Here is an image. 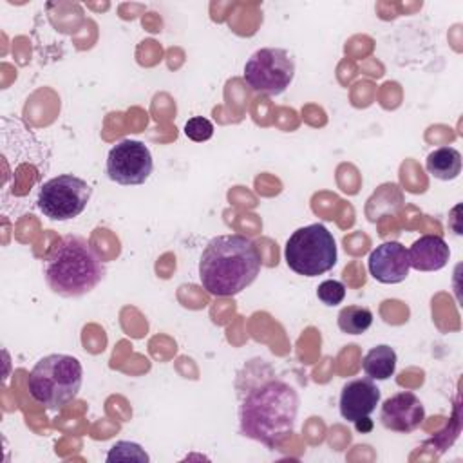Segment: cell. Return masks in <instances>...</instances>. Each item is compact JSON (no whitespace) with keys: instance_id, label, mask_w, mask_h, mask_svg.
I'll return each mask as SVG.
<instances>
[{"instance_id":"1","label":"cell","mask_w":463,"mask_h":463,"mask_svg":"<svg viewBox=\"0 0 463 463\" xmlns=\"http://www.w3.org/2000/svg\"><path fill=\"white\" fill-rule=\"evenodd\" d=\"M300 398L293 385L266 378L250 387L241 400L239 427L242 436L268 449H277L295 429Z\"/></svg>"},{"instance_id":"2","label":"cell","mask_w":463,"mask_h":463,"mask_svg":"<svg viewBox=\"0 0 463 463\" xmlns=\"http://www.w3.org/2000/svg\"><path fill=\"white\" fill-rule=\"evenodd\" d=\"M257 244L241 233L210 239L199 259L201 286L213 297H233L260 273Z\"/></svg>"},{"instance_id":"3","label":"cell","mask_w":463,"mask_h":463,"mask_svg":"<svg viewBox=\"0 0 463 463\" xmlns=\"http://www.w3.org/2000/svg\"><path fill=\"white\" fill-rule=\"evenodd\" d=\"M105 262L90 242L65 235L52 244L43 260V277L52 293L67 298L90 293L105 277Z\"/></svg>"},{"instance_id":"4","label":"cell","mask_w":463,"mask_h":463,"mask_svg":"<svg viewBox=\"0 0 463 463\" xmlns=\"http://www.w3.org/2000/svg\"><path fill=\"white\" fill-rule=\"evenodd\" d=\"M83 382V367L76 356L52 353L40 358L29 373L31 398L49 411H60L72 402Z\"/></svg>"},{"instance_id":"5","label":"cell","mask_w":463,"mask_h":463,"mask_svg":"<svg viewBox=\"0 0 463 463\" xmlns=\"http://www.w3.org/2000/svg\"><path fill=\"white\" fill-rule=\"evenodd\" d=\"M284 259L291 271L304 277H318L336 264V242L320 222L295 230L284 248Z\"/></svg>"},{"instance_id":"6","label":"cell","mask_w":463,"mask_h":463,"mask_svg":"<svg viewBox=\"0 0 463 463\" xmlns=\"http://www.w3.org/2000/svg\"><path fill=\"white\" fill-rule=\"evenodd\" d=\"M90 184L72 174H61L42 183L36 194V206L52 221H71L78 217L90 201Z\"/></svg>"},{"instance_id":"7","label":"cell","mask_w":463,"mask_h":463,"mask_svg":"<svg viewBox=\"0 0 463 463\" xmlns=\"http://www.w3.org/2000/svg\"><path fill=\"white\" fill-rule=\"evenodd\" d=\"M295 76L293 56L280 47H262L255 51L244 65V81L255 92L279 96Z\"/></svg>"},{"instance_id":"8","label":"cell","mask_w":463,"mask_h":463,"mask_svg":"<svg viewBox=\"0 0 463 463\" xmlns=\"http://www.w3.org/2000/svg\"><path fill=\"white\" fill-rule=\"evenodd\" d=\"M105 170L109 179L118 184H143L154 170L150 148L137 139H121L109 150Z\"/></svg>"},{"instance_id":"9","label":"cell","mask_w":463,"mask_h":463,"mask_svg":"<svg viewBox=\"0 0 463 463\" xmlns=\"http://www.w3.org/2000/svg\"><path fill=\"white\" fill-rule=\"evenodd\" d=\"M425 420V407L421 400L411 392L402 391L389 396L380 409V421L392 432H412Z\"/></svg>"},{"instance_id":"10","label":"cell","mask_w":463,"mask_h":463,"mask_svg":"<svg viewBox=\"0 0 463 463\" xmlns=\"http://www.w3.org/2000/svg\"><path fill=\"white\" fill-rule=\"evenodd\" d=\"M367 268L374 280L382 284H398L409 275V253L398 241L382 242L369 253Z\"/></svg>"},{"instance_id":"11","label":"cell","mask_w":463,"mask_h":463,"mask_svg":"<svg viewBox=\"0 0 463 463\" xmlns=\"http://www.w3.org/2000/svg\"><path fill=\"white\" fill-rule=\"evenodd\" d=\"M380 389L371 378L349 380L340 392V414L347 421H356L369 416L380 403Z\"/></svg>"},{"instance_id":"12","label":"cell","mask_w":463,"mask_h":463,"mask_svg":"<svg viewBox=\"0 0 463 463\" xmlns=\"http://www.w3.org/2000/svg\"><path fill=\"white\" fill-rule=\"evenodd\" d=\"M411 268L418 271H438L447 266L450 248L439 235H421L407 250Z\"/></svg>"},{"instance_id":"13","label":"cell","mask_w":463,"mask_h":463,"mask_svg":"<svg viewBox=\"0 0 463 463\" xmlns=\"http://www.w3.org/2000/svg\"><path fill=\"white\" fill-rule=\"evenodd\" d=\"M425 168L439 181H452L461 172V154L454 146H439L427 156Z\"/></svg>"},{"instance_id":"14","label":"cell","mask_w":463,"mask_h":463,"mask_svg":"<svg viewBox=\"0 0 463 463\" xmlns=\"http://www.w3.org/2000/svg\"><path fill=\"white\" fill-rule=\"evenodd\" d=\"M396 362V351L387 344H380L365 353L362 360V369L371 380H387L394 374Z\"/></svg>"},{"instance_id":"15","label":"cell","mask_w":463,"mask_h":463,"mask_svg":"<svg viewBox=\"0 0 463 463\" xmlns=\"http://www.w3.org/2000/svg\"><path fill=\"white\" fill-rule=\"evenodd\" d=\"M338 329L347 335H362L373 324V311L365 306H345L336 317Z\"/></svg>"},{"instance_id":"16","label":"cell","mask_w":463,"mask_h":463,"mask_svg":"<svg viewBox=\"0 0 463 463\" xmlns=\"http://www.w3.org/2000/svg\"><path fill=\"white\" fill-rule=\"evenodd\" d=\"M109 463L112 461H139V463H146L150 458L148 454L143 450L141 445L132 443V441H118L110 447L107 458Z\"/></svg>"},{"instance_id":"17","label":"cell","mask_w":463,"mask_h":463,"mask_svg":"<svg viewBox=\"0 0 463 463\" xmlns=\"http://www.w3.org/2000/svg\"><path fill=\"white\" fill-rule=\"evenodd\" d=\"M317 297L324 306H338L345 298V286L340 280L327 279L318 284Z\"/></svg>"},{"instance_id":"18","label":"cell","mask_w":463,"mask_h":463,"mask_svg":"<svg viewBox=\"0 0 463 463\" xmlns=\"http://www.w3.org/2000/svg\"><path fill=\"white\" fill-rule=\"evenodd\" d=\"M184 136L195 143L208 141L213 136V125L208 118L194 116L184 123Z\"/></svg>"},{"instance_id":"19","label":"cell","mask_w":463,"mask_h":463,"mask_svg":"<svg viewBox=\"0 0 463 463\" xmlns=\"http://www.w3.org/2000/svg\"><path fill=\"white\" fill-rule=\"evenodd\" d=\"M353 423H354V427H356L358 432H371V430H373V421L369 420V416L360 418V420H356V421H353Z\"/></svg>"}]
</instances>
